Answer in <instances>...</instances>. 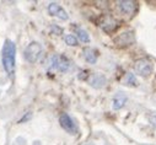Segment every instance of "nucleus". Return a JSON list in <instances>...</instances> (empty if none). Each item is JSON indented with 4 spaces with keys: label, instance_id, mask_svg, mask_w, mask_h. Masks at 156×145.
<instances>
[{
    "label": "nucleus",
    "instance_id": "2eb2a0df",
    "mask_svg": "<svg viewBox=\"0 0 156 145\" xmlns=\"http://www.w3.org/2000/svg\"><path fill=\"white\" fill-rule=\"evenodd\" d=\"M149 121H150V123H151L154 127H156V116H155V115H150V116H149Z\"/></svg>",
    "mask_w": 156,
    "mask_h": 145
},
{
    "label": "nucleus",
    "instance_id": "6e6552de",
    "mask_svg": "<svg viewBox=\"0 0 156 145\" xmlns=\"http://www.w3.org/2000/svg\"><path fill=\"white\" fill-rule=\"evenodd\" d=\"M134 41H135L134 33L130 32V31L123 32V33H121V34L118 36V37L114 38V43L118 44V46H129V44H132Z\"/></svg>",
    "mask_w": 156,
    "mask_h": 145
},
{
    "label": "nucleus",
    "instance_id": "7ed1b4c3",
    "mask_svg": "<svg viewBox=\"0 0 156 145\" xmlns=\"http://www.w3.org/2000/svg\"><path fill=\"white\" fill-rule=\"evenodd\" d=\"M70 60L63 54H54L51 59V68L59 72H66L70 69Z\"/></svg>",
    "mask_w": 156,
    "mask_h": 145
},
{
    "label": "nucleus",
    "instance_id": "20e7f679",
    "mask_svg": "<svg viewBox=\"0 0 156 145\" xmlns=\"http://www.w3.org/2000/svg\"><path fill=\"white\" fill-rule=\"evenodd\" d=\"M134 70L138 72L140 76H149L151 72H152V63L149 60V59H138L135 63H134Z\"/></svg>",
    "mask_w": 156,
    "mask_h": 145
},
{
    "label": "nucleus",
    "instance_id": "f8f14e48",
    "mask_svg": "<svg viewBox=\"0 0 156 145\" xmlns=\"http://www.w3.org/2000/svg\"><path fill=\"white\" fill-rule=\"evenodd\" d=\"M76 33H77V37H79V40L83 43H89L90 42V36H89V33L84 28H77Z\"/></svg>",
    "mask_w": 156,
    "mask_h": 145
},
{
    "label": "nucleus",
    "instance_id": "4468645a",
    "mask_svg": "<svg viewBox=\"0 0 156 145\" xmlns=\"http://www.w3.org/2000/svg\"><path fill=\"white\" fill-rule=\"evenodd\" d=\"M126 83H127L128 85H133V86H136V84H138V81H136V79H135V76H134L133 74H128V75H127Z\"/></svg>",
    "mask_w": 156,
    "mask_h": 145
},
{
    "label": "nucleus",
    "instance_id": "9d476101",
    "mask_svg": "<svg viewBox=\"0 0 156 145\" xmlns=\"http://www.w3.org/2000/svg\"><path fill=\"white\" fill-rule=\"evenodd\" d=\"M105 84H106V78L103 75H101V74H94L92 75V78H91V85L94 87L100 89V87H103Z\"/></svg>",
    "mask_w": 156,
    "mask_h": 145
},
{
    "label": "nucleus",
    "instance_id": "dca6fc26",
    "mask_svg": "<svg viewBox=\"0 0 156 145\" xmlns=\"http://www.w3.org/2000/svg\"><path fill=\"white\" fill-rule=\"evenodd\" d=\"M31 115H32V113H31V112H27V113H26V115H25V117H23V118H21V119H20V123H23V122H25V121H27V119H28V118H30V117H31Z\"/></svg>",
    "mask_w": 156,
    "mask_h": 145
},
{
    "label": "nucleus",
    "instance_id": "f03ea898",
    "mask_svg": "<svg viewBox=\"0 0 156 145\" xmlns=\"http://www.w3.org/2000/svg\"><path fill=\"white\" fill-rule=\"evenodd\" d=\"M42 53H43V48L41 46L40 42H31L26 48H25V52H23V57L25 59L33 64L36 62L40 60V58L42 57Z\"/></svg>",
    "mask_w": 156,
    "mask_h": 145
},
{
    "label": "nucleus",
    "instance_id": "9b49d317",
    "mask_svg": "<svg viewBox=\"0 0 156 145\" xmlns=\"http://www.w3.org/2000/svg\"><path fill=\"white\" fill-rule=\"evenodd\" d=\"M126 102H127V97L122 94H118L113 98V110H121L126 104Z\"/></svg>",
    "mask_w": 156,
    "mask_h": 145
},
{
    "label": "nucleus",
    "instance_id": "f257e3e1",
    "mask_svg": "<svg viewBox=\"0 0 156 145\" xmlns=\"http://www.w3.org/2000/svg\"><path fill=\"white\" fill-rule=\"evenodd\" d=\"M2 63L6 74L11 76L15 71V63H16V44L11 40H5L3 44Z\"/></svg>",
    "mask_w": 156,
    "mask_h": 145
},
{
    "label": "nucleus",
    "instance_id": "ddd939ff",
    "mask_svg": "<svg viewBox=\"0 0 156 145\" xmlns=\"http://www.w3.org/2000/svg\"><path fill=\"white\" fill-rule=\"evenodd\" d=\"M64 41L68 46H71V47H76L77 46V38L75 37L74 34H66L64 37Z\"/></svg>",
    "mask_w": 156,
    "mask_h": 145
},
{
    "label": "nucleus",
    "instance_id": "0eeeda50",
    "mask_svg": "<svg viewBox=\"0 0 156 145\" xmlns=\"http://www.w3.org/2000/svg\"><path fill=\"white\" fill-rule=\"evenodd\" d=\"M118 9L123 15L132 16L135 10H136V3L130 2V0H123V2H118Z\"/></svg>",
    "mask_w": 156,
    "mask_h": 145
},
{
    "label": "nucleus",
    "instance_id": "423d86ee",
    "mask_svg": "<svg viewBox=\"0 0 156 145\" xmlns=\"http://www.w3.org/2000/svg\"><path fill=\"white\" fill-rule=\"evenodd\" d=\"M48 12H49V15L57 16L58 19H60L63 21H66L69 19V15L66 14V11L60 5H58L57 3H51L48 5Z\"/></svg>",
    "mask_w": 156,
    "mask_h": 145
},
{
    "label": "nucleus",
    "instance_id": "1a4fd4ad",
    "mask_svg": "<svg viewBox=\"0 0 156 145\" xmlns=\"http://www.w3.org/2000/svg\"><path fill=\"white\" fill-rule=\"evenodd\" d=\"M84 58L86 59L87 63L95 64L97 62V52L92 48H85L84 49Z\"/></svg>",
    "mask_w": 156,
    "mask_h": 145
},
{
    "label": "nucleus",
    "instance_id": "39448f33",
    "mask_svg": "<svg viewBox=\"0 0 156 145\" xmlns=\"http://www.w3.org/2000/svg\"><path fill=\"white\" fill-rule=\"evenodd\" d=\"M59 124L69 134H76L77 133V126L75 124L74 119L68 113H62V116L59 117Z\"/></svg>",
    "mask_w": 156,
    "mask_h": 145
}]
</instances>
